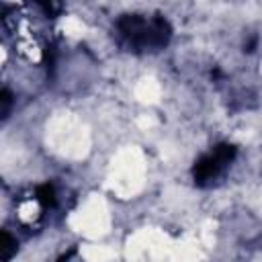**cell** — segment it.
<instances>
[{
    "mask_svg": "<svg viewBox=\"0 0 262 262\" xmlns=\"http://www.w3.org/2000/svg\"><path fill=\"white\" fill-rule=\"evenodd\" d=\"M115 39L125 51L158 53L170 43L172 27L160 14H123L115 20Z\"/></svg>",
    "mask_w": 262,
    "mask_h": 262,
    "instance_id": "cell-1",
    "label": "cell"
},
{
    "mask_svg": "<svg viewBox=\"0 0 262 262\" xmlns=\"http://www.w3.org/2000/svg\"><path fill=\"white\" fill-rule=\"evenodd\" d=\"M237 149L231 143H217L211 151L203 154L192 166V178L196 186H211L217 182L233 162Z\"/></svg>",
    "mask_w": 262,
    "mask_h": 262,
    "instance_id": "cell-2",
    "label": "cell"
},
{
    "mask_svg": "<svg viewBox=\"0 0 262 262\" xmlns=\"http://www.w3.org/2000/svg\"><path fill=\"white\" fill-rule=\"evenodd\" d=\"M2 119H6L8 117V113H10V104H12V96H10V92H8V88H4L2 90Z\"/></svg>",
    "mask_w": 262,
    "mask_h": 262,
    "instance_id": "cell-4",
    "label": "cell"
},
{
    "mask_svg": "<svg viewBox=\"0 0 262 262\" xmlns=\"http://www.w3.org/2000/svg\"><path fill=\"white\" fill-rule=\"evenodd\" d=\"M27 2L41 8V12H45L47 16H55V14L61 12V2L59 0H27Z\"/></svg>",
    "mask_w": 262,
    "mask_h": 262,
    "instance_id": "cell-3",
    "label": "cell"
}]
</instances>
